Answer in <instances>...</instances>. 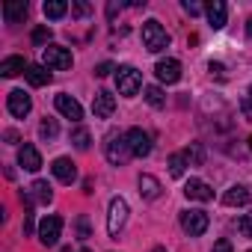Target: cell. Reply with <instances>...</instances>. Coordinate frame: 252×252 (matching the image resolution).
Instances as JSON below:
<instances>
[{"mask_svg":"<svg viewBox=\"0 0 252 252\" xmlns=\"http://www.w3.org/2000/svg\"><path fill=\"white\" fill-rule=\"evenodd\" d=\"M143 45L152 54H160L163 48H169V33L160 27V21H146L143 24Z\"/></svg>","mask_w":252,"mask_h":252,"instance_id":"cell-1","label":"cell"},{"mask_svg":"<svg viewBox=\"0 0 252 252\" xmlns=\"http://www.w3.org/2000/svg\"><path fill=\"white\" fill-rule=\"evenodd\" d=\"M116 86H119V95L131 98V95L140 92V86H143V74H140L134 65H122V68H116Z\"/></svg>","mask_w":252,"mask_h":252,"instance_id":"cell-2","label":"cell"},{"mask_svg":"<svg viewBox=\"0 0 252 252\" xmlns=\"http://www.w3.org/2000/svg\"><path fill=\"white\" fill-rule=\"evenodd\" d=\"M104 155H107V160H110L113 166H122L125 160L131 158L128 140H125V137H119V134H110V137H107V143H104Z\"/></svg>","mask_w":252,"mask_h":252,"instance_id":"cell-3","label":"cell"},{"mask_svg":"<svg viewBox=\"0 0 252 252\" xmlns=\"http://www.w3.org/2000/svg\"><path fill=\"white\" fill-rule=\"evenodd\" d=\"M60 234H63V217L51 214V217H45L39 222V240H42V246H57Z\"/></svg>","mask_w":252,"mask_h":252,"instance_id":"cell-4","label":"cell"},{"mask_svg":"<svg viewBox=\"0 0 252 252\" xmlns=\"http://www.w3.org/2000/svg\"><path fill=\"white\" fill-rule=\"evenodd\" d=\"M125 140H128V149H131L134 158H149L152 155V137L143 128H131L125 134Z\"/></svg>","mask_w":252,"mask_h":252,"instance_id":"cell-5","label":"cell"},{"mask_svg":"<svg viewBox=\"0 0 252 252\" xmlns=\"http://www.w3.org/2000/svg\"><path fill=\"white\" fill-rule=\"evenodd\" d=\"M125 220H128V202L116 196V199L110 202V214H107V231H110V234L116 237V234L122 231Z\"/></svg>","mask_w":252,"mask_h":252,"instance_id":"cell-6","label":"cell"},{"mask_svg":"<svg viewBox=\"0 0 252 252\" xmlns=\"http://www.w3.org/2000/svg\"><path fill=\"white\" fill-rule=\"evenodd\" d=\"M42 60H45L48 68H57V71L71 68V51H68V48H60V45H48V48L42 51Z\"/></svg>","mask_w":252,"mask_h":252,"instance_id":"cell-7","label":"cell"},{"mask_svg":"<svg viewBox=\"0 0 252 252\" xmlns=\"http://www.w3.org/2000/svg\"><path fill=\"white\" fill-rule=\"evenodd\" d=\"M208 214L205 211H184L181 214V228L190 234V237H199V234H205L208 231Z\"/></svg>","mask_w":252,"mask_h":252,"instance_id":"cell-8","label":"cell"},{"mask_svg":"<svg viewBox=\"0 0 252 252\" xmlns=\"http://www.w3.org/2000/svg\"><path fill=\"white\" fill-rule=\"evenodd\" d=\"M6 107H9V113H12V116L24 119V116L33 110V101H30V95H27L24 89H12V92L6 95Z\"/></svg>","mask_w":252,"mask_h":252,"instance_id":"cell-9","label":"cell"},{"mask_svg":"<svg viewBox=\"0 0 252 252\" xmlns=\"http://www.w3.org/2000/svg\"><path fill=\"white\" fill-rule=\"evenodd\" d=\"M155 74H158V80H163V83H178V80H181V63H178V60H160V63L155 65Z\"/></svg>","mask_w":252,"mask_h":252,"instance_id":"cell-10","label":"cell"},{"mask_svg":"<svg viewBox=\"0 0 252 252\" xmlns=\"http://www.w3.org/2000/svg\"><path fill=\"white\" fill-rule=\"evenodd\" d=\"M113 110H116V98H113L107 89L95 92V98H92V113H95L98 119H110V116H113Z\"/></svg>","mask_w":252,"mask_h":252,"instance_id":"cell-11","label":"cell"},{"mask_svg":"<svg viewBox=\"0 0 252 252\" xmlns=\"http://www.w3.org/2000/svg\"><path fill=\"white\" fill-rule=\"evenodd\" d=\"M54 104H57V110H60L65 119H71V122H80V119H83V107H80L71 95H65V92H63V95H57V98H54Z\"/></svg>","mask_w":252,"mask_h":252,"instance_id":"cell-12","label":"cell"},{"mask_svg":"<svg viewBox=\"0 0 252 252\" xmlns=\"http://www.w3.org/2000/svg\"><path fill=\"white\" fill-rule=\"evenodd\" d=\"M18 163H21L27 172H39V169H42V155H39V149L30 146V143H24V146L18 149Z\"/></svg>","mask_w":252,"mask_h":252,"instance_id":"cell-13","label":"cell"},{"mask_svg":"<svg viewBox=\"0 0 252 252\" xmlns=\"http://www.w3.org/2000/svg\"><path fill=\"white\" fill-rule=\"evenodd\" d=\"M205 15H208V21H211L214 30H222L225 18H228V6L222 3V0H211V3L205 6Z\"/></svg>","mask_w":252,"mask_h":252,"instance_id":"cell-14","label":"cell"},{"mask_svg":"<svg viewBox=\"0 0 252 252\" xmlns=\"http://www.w3.org/2000/svg\"><path fill=\"white\" fill-rule=\"evenodd\" d=\"M184 196H187V199H196V202H211V199H214V190H211L205 181L190 178V181L184 184Z\"/></svg>","mask_w":252,"mask_h":252,"instance_id":"cell-15","label":"cell"},{"mask_svg":"<svg viewBox=\"0 0 252 252\" xmlns=\"http://www.w3.org/2000/svg\"><path fill=\"white\" fill-rule=\"evenodd\" d=\"M51 169H54V178H57V181H63V184H71V181L77 178V166H74L68 158H57Z\"/></svg>","mask_w":252,"mask_h":252,"instance_id":"cell-16","label":"cell"},{"mask_svg":"<svg viewBox=\"0 0 252 252\" xmlns=\"http://www.w3.org/2000/svg\"><path fill=\"white\" fill-rule=\"evenodd\" d=\"M249 199H252V193H249L243 184H234V187H228V190L222 193V205H228V208H237V205H249Z\"/></svg>","mask_w":252,"mask_h":252,"instance_id":"cell-17","label":"cell"},{"mask_svg":"<svg viewBox=\"0 0 252 252\" xmlns=\"http://www.w3.org/2000/svg\"><path fill=\"white\" fill-rule=\"evenodd\" d=\"M24 77H27V83H30V86H48V83H51V71H48V65H45V63H42V65H39V63H33V65L24 71Z\"/></svg>","mask_w":252,"mask_h":252,"instance_id":"cell-18","label":"cell"},{"mask_svg":"<svg viewBox=\"0 0 252 252\" xmlns=\"http://www.w3.org/2000/svg\"><path fill=\"white\" fill-rule=\"evenodd\" d=\"M3 18H6L9 24L24 21V18H27V3H24V0H9V3H3Z\"/></svg>","mask_w":252,"mask_h":252,"instance_id":"cell-19","label":"cell"},{"mask_svg":"<svg viewBox=\"0 0 252 252\" xmlns=\"http://www.w3.org/2000/svg\"><path fill=\"white\" fill-rule=\"evenodd\" d=\"M30 65L24 63V57H6L3 63H0V74H3V77H15V74H21Z\"/></svg>","mask_w":252,"mask_h":252,"instance_id":"cell-20","label":"cell"},{"mask_svg":"<svg viewBox=\"0 0 252 252\" xmlns=\"http://www.w3.org/2000/svg\"><path fill=\"white\" fill-rule=\"evenodd\" d=\"M140 196L143 199H158L160 196V181L155 175H140Z\"/></svg>","mask_w":252,"mask_h":252,"instance_id":"cell-21","label":"cell"},{"mask_svg":"<svg viewBox=\"0 0 252 252\" xmlns=\"http://www.w3.org/2000/svg\"><path fill=\"white\" fill-rule=\"evenodd\" d=\"M33 193H30V199L33 202H42V205H48L51 199H54V193H51V184L48 181H33V187H30Z\"/></svg>","mask_w":252,"mask_h":252,"instance_id":"cell-22","label":"cell"},{"mask_svg":"<svg viewBox=\"0 0 252 252\" xmlns=\"http://www.w3.org/2000/svg\"><path fill=\"white\" fill-rule=\"evenodd\" d=\"M184 160H187L190 166H202V160H205L202 146H199V143H190V149H184Z\"/></svg>","mask_w":252,"mask_h":252,"instance_id":"cell-23","label":"cell"},{"mask_svg":"<svg viewBox=\"0 0 252 252\" xmlns=\"http://www.w3.org/2000/svg\"><path fill=\"white\" fill-rule=\"evenodd\" d=\"M184 166H187V160H184V152H175V155H169V175H172V178H181V175H184Z\"/></svg>","mask_w":252,"mask_h":252,"instance_id":"cell-24","label":"cell"},{"mask_svg":"<svg viewBox=\"0 0 252 252\" xmlns=\"http://www.w3.org/2000/svg\"><path fill=\"white\" fill-rule=\"evenodd\" d=\"M65 12H68V3H63V0H48V3H45V15L54 18V21L63 18Z\"/></svg>","mask_w":252,"mask_h":252,"instance_id":"cell-25","label":"cell"},{"mask_svg":"<svg viewBox=\"0 0 252 252\" xmlns=\"http://www.w3.org/2000/svg\"><path fill=\"white\" fill-rule=\"evenodd\" d=\"M146 101H149L152 107H163V104H166V95H163L160 86H146Z\"/></svg>","mask_w":252,"mask_h":252,"instance_id":"cell-26","label":"cell"},{"mask_svg":"<svg viewBox=\"0 0 252 252\" xmlns=\"http://www.w3.org/2000/svg\"><path fill=\"white\" fill-rule=\"evenodd\" d=\"M71 143H74L80 152H86V149H89V143H92V137H89V131H86V128H74V131H71Z\"/></svg>","mask_w":252,"mask_h":252,"instance_id":"cell-27","label":"cell"},{"mask_svg":"<svg viewBox=\"0 0 252 252\" xmlns=\"http://www.w3.org/2000/svg\"><path fill=\"white\" fill-rule=\"evenodd\" d=\"M51 36H54V33H51V27H48V24H42V27H36V30H33V45H45V48H48Z\"/></svg>","mask_w":252,"mask_h":252,"instance_id":"cell-28","label":"cell"},{"mask_svg":"<svg viewBox=\"0 0 252 252\" xmlns=\"http://www.w3.org/2000/svg\"><path fill=\"white\" fill-rule=\"evenodd\" d=\"M39 131H42V137H45V140H54V137L60 134V128H57V122H54V119H45Z\"/></svg>","mask_w":252,"mask_h":252,"instance_id":"cell-29","label":"cell"},{"mask_svg":"<svg viewBox=\"0 0 252 252\" xmlns=\"http://www.w3.org/2000/svg\"><path fill=\"white\" fill-rule=\"evenodd\" d=\"M237 228L243 231V237H249V240H252V214H243V217H240V222H237Z\"/></svg>","mask_w":252,"mask_h":252,"instance_id":"cell-30","label":"cell"},{"mask_svg":"<svg viewBox=\"0 0 252 252\" xmlns=\"http://www.w3.org/2000/svg\"><path fill=\"white\" fill-rule=\"evenodd\" d=\"M71 12H74L77 18H86V15H89V3H74V6H71Z\"/></svg>","mask_w":252,"mask_h":252,"instance_id":"cell-31","label":"cell"},{"mask_svg":"<svg viewBox=\"0 0 252 252\" xmlns=\"http://www.w3.org/2000/svg\"><path fill=\"white\" fill-rule=\"evenodd\" d=\"M214 252H231V240H225V237H220V240L214 243Z\"/></svg>","mask_w":252,"mask_h":252,"instance_id":"cell-32","label":"cell"},{"mask_svg":"<svg viewBox=\"0 0 252 252\" xmlns=\"http://www.w3.org/2000/svg\"><path fill=\"white\" fill-rule=\"evenodd\" d=\"M184 12H190V15H199V12H202V6H199V3H190V0H184Z\"/></svg>","mask_w":252,"mask_h":252,"instance_id":"cell-33","label":"cell"},{"mask_svg":"<svg viewBox=\"0 0 252 252\" xmlns=\"http://www.w3.org/2000/svg\"><path fill=\"white\" fill-rule=\"evenodd\" d=\"M110 71H113V65H110V63H101V65L95 68V74H98V77H107Z\"/></svg>","mask_w":252,"mask_h":252,"instance_id":"cell-34","label":"cell"},{"mask_svg":"<svg viewBox=\"0 0 252 252\" xmlns=\"http://www.w3.org/2000/svg\"><path fill=\"white\" fill-rule=\"evenodd\" d=\"M211 71H214V74H217V77H225V68H222V65H220V63H211Z\"/></svg>","mask_w":252,"mask_h":252,"instance_id":"cell-35","label":"cell"},{"mask_svg":"<svg viewBox=\"0 0 252 252\" xmlns=\"http://www.w3.org/2000/svg\"><path fill=\"white\" fill-rule=\"evenodd\" d=\"M77 228H80V237H89V222H86V220H80Z\"/></svg>","mask_w":252,"mask_h":252,"instance_id":"cell-36","label":"cell"},{"mask_svg":"<svg viewBox=\"0 0 252 252\" xmlns=\"http://www.w3.org/2000/svg\"><path fill=\"white\" fill-rule=\"evenodd\" d=\"M246 36H249V39H252V18H249V21H246Z\"/></svg>","mask_w":252,"mask_h":252,"instance_id":"cell-37","label":"cell"},{"mask_svg":"<svg viewBox=\"0 0 252 252\" xmlns=\"http://www.w3.org/2000/svg\"><path fill=\"white\" fill-rule=\"evenodd\" d=\"M155 252H166V249H163V246H158V249H155Z\"/></svg>","mask_w":252,"mask_h":252,"instance_id":"cell-38","label":"cell"},{"mask_svg":"<svg viewBox=\"0 0 252 252\" xmlns=\"http://www.w3.org/2000/svg\"><path fill=\"white\" fill-rule=\"evenodd\" d=\"M249 101H252V86H249Z\"/></svg>","mask_w":252,"mask_h":252,"instance_id":"cell-39","label":"cell"},{"mask_svg":"<svg viewBox=\"0 0 252 252\" xmlns=\"http://www.w3.org/2000/svg\"><path fill=\"white\" fill-rule=\"evenodd\" d=\"M249 149H252V137H249Z\"/></svg>","mask_w":252,"mask_h":252,"instance_id":"cell-40","label":"cell"},{"mask_svg":"<svg viewBox=\"0 0 252 252\" xmlns=\"http://www.w3.org/2000/svg\"><path fill=\"white\" fill-rule=\"evenodd\" d=\"M80 252H89V249H80Z\"/></svg>","mask_w":252,"mask_h":252,"instance_id":"cell-41","label":"cell"}]
</instances>
